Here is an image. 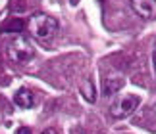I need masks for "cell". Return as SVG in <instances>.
Returning a JSON list of instances; mask_svg holds the SVG:
<instances>
[{"label":"cell","instance_id":"ba28073f","mask_svg":"<svg viewBox=\"0 0 156 134\" xmlns=\"http://www.w3.org/2000/svg\"><path fill=\"white\" fill-rule=\"evenodd\" d=\"M119 88H122V81H114V82L108 81V82L104 84V94H106V96H112V94H116Z\"/></svg>","mask_w":156,"mask_h":134},{"label":"cell","instance_id":"3957f363","mask_svg":"<svg viewBox=\"0 0 156 134\" xmlns=\"http://www.w3.org/2000/svg\"><path fill=\"white\" fill-rule=\"evenodd\" d=\"M137 106H139V98H137V96H125V98L118 100L110 107V113H112V117H116V119H123V117H129L137 109Z\"/></svg>","mask_w":156,"mask_h":134},{"label":"cell","instance_id":"7a4b0ae2","mask_svg":"<svg viewBox=\"0 0 156 134\" xmlns=\"http://www.w3.org/2000/svg\"><path fill=\"white\" fill-rule=\"evenodd\" d=\"M33 56H35V50H33L31 42L27 39H23V36H16V39L8 44V58L14 63L25 65V63H29L33 59Z\"/></svg>","mask_w":156,"mask_h":134},{"label":"cell","instance_id":"5b68a950","mask_svg":"<svg viewBox=\"0 0 156 134\" xmlns=\"http://www.w3.org/2000/svg\"><path fill=\"white\" fill-rule=\"evenodd\" d=\"M14 103H16L17 107H23V109L31 107V106H33V94L29 92L27 88H20V90L14 94Z\"/></svg>","mask_w":156,"mask_h":134},{"label":"cell","instance_id":"277c9868","mask_svg":"<svg viewBox=\"0 0 156 134\" xmlns=\"http://www.w3.org/2000/svg\"><path fill=\"white\" fill-rule=\"evenodd\" d=\"M131 8L137 15L145 17V19L156 17V0H131Z\"/></svg>","mask_w":156,"mask_h":134},{"label":"cell","instance_id":"9c48e42d","mask_svg":"<svg viewBox=\"0 0 156 134\" xmlns=\"http://www.w3.org/2000/svg\"><path fill=\"white\" fill-rule=\"evenodd\" d=\"M16 134H31V130H29L27 126H20V129L16 130Z\"/></svg>","mask_w":156,"mask_h":134},{"label":"cell","instance_id":"8fae6325","mask_svg":"<svg viewBox=\"0 0 156 134\" xmlns=\"http://www.w3.org/2000/svg\"><path fill=\"white\" fill-rule=\"evenodd\" d=\"M43 134H58V132H56V130H54V129H48V130H44Z\"/></svg>","mask_w":156,"mask_h":134},{"label":"cell","instance_id":"6da1fadb","mask_svg":"<svg viewBox=\"0 0 156 134\" xmlns=\"http://www.w3.org/2000/svg\"><path fill=\"white\" fill-rule=\"evenodd\" d=\"M60 29V23L56 17H52L48 14H33L31 19H29V31H31V35L35 36V39L39 40H50L56 36Z\"/></svg>","mask_w":156,"mask_h":134},{"label":"cell","instance_id":"30bf717a","mask_svg":"<svg viewBox=\"0 0 156 134\" xmlns=\"http://www.w3.org/2000/svg\"><path fill=\"white\" fill-rule=\"evenodd\" d=\"M152 67H154V73H156V50L152 54Z\"/></svg>","mask_w":156,"mask_h":134},{"label":"cell","instance_id":"8992f818","mask_svg":"<svg viewBox=\"0 0 156 134\" xmlns=\"http://www.w3.org/2000/svg\"><path fill=\"white\" fill-rule=\"evenodd\" d=\"M23 27H25V23H23L20 17H12L10 21H6L2 25L0 31H2V33H17V31H21Z\"/></svg>","mask_w":156,"mask_h":134},{"label":"cell","instance_id":"52a82bcc","mask_svg":"<svg viewBox=\"0 0 156 134\" xmlns=\"http://www.w3.org/2000/svg\"><path fill=\"white\" fill-rule=\"evenodd\" d=\"M83 92H85L87 102H94V100H97V92H94V86H93L91 81H87L85 84H83Z\"/></svg>","mask_w":156,"mask_h":134}]
</instances>
